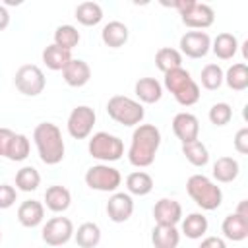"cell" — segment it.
<instances>
[{
    "label": "cell",
    "mask_w": 248,
    "mask_h": 248,
    "mask_svg": "<svg viewBox=\"0 0 248 248\" xmlns=\"http://www.w3.org/2000/svg\"><path fill=\"white\" fill-rule=\"evenodd\" d=\"M190 81H192V76H190V72L184 70V68H176V70H170V72L165 74V87H167L172 95H176V93H178L182 87H186Z\"/></svg>",
    "instance_id": "e575fe53"
},
{
    "label": "cell",
    "mask_w": 248,
    "mask_h": 248,
    "mask_svg": "<svg viewBox=\"0 0 248 248\" xmlns=\"http://www.w3.org/2000/svg\"><path fill=\"white\" fill-rule=\"evenodd\" d=\"M186 192L196 202V205H200L205 211L217 209L221 205V202H223L221 188L205 174H192L186 180Z\"/></svg>",
    "instance_id": "3957f363"
},
{
    "label": "cell",
    "mask_w": 248,
    "mask_h": 248,
    "mask_svg": "<svg viewBox=\"0 0 248 248\" xmlns=\"http://www.w3.org/2000/svg\"><path fill=\"white\" fill-rule=\"evenodd\" d=\"M0 240H2V231H0Z\"/></svg>",
    "instance_id": "f6af8a7d"
},
{
    "label": "cell",
    "mask_w": 248,
    "mask_h": 248,
    "mask_svg": "<svg viewBox=\"0 0 248 248\" xmlns=\"http://www.w3.org/2000/svg\"><path fill=\"white\" fill-rule=\"evenodd\" d=\"M207 227H209V223H207V217L203 213H190L182 221V232L192 240L202 238L207 232Z\"/></svg>",
    "instance_id": "f546056e"
},
{
    "label": "cell",
    "mask_w": 248,
    "mask_h": 248,
    "mask_svg": "<svg viewBox=\"0 0 248 248\" xmlns=\"http://www.w3.org/2000/svg\"><path fill=\"white\" fill-rule=\"evenodd\" d=\"M134 213V200L126 192H114L107 202V215L114 223H124Z\"/></svg>",
    "instance_id": "7c38bea8"
},
{
    "label": "cell",
    "mask_w": 248,
    "mask_h": 248,
    "mask_svg": "<svg viewBox=\"0 0 248 248\" xmlns=\"http://www.w3.org/2000/svg\"><path fill=\"white\" fill-rule=\"evenodd\" d=\"M33 140L37 145V153L45 165H58L64 159V140L62 132L52 122H41L33 130Z\"/></svg>",
    "instance_id": "7a4b0ae2"
},
{
    "label": "cell",
    "mask_w": 248,
    "mask_h": 248,
    "mask_svg": "<svg viewBox=\"0 0 248 248\" xmlns=\"http://www.w3.org/2000/svg\"><path fill=\"white\" fill-rule=\"evenodd\" d=\"M17 200V190L10 184H0V209H10Z\"/></svg>",
    "instance_id": "f35d334b"
},
{
    "label": "cell",
    "mask_w": 248,
    "mask_h": 248,
    "mask_svg": "<svg viewBox=\"0 0 248 248\" xmlns=\"http://www.w3.org/2000/svg\"><path fill=\"white\" fill-rule=\"evenodd\" d=\"M76 19L85 25V27H93L97 23H101L103 19V8L97 2H81L76 8Z\"/></svg>",
    "instance_id": "4316f807"
},
{
    "label": "cell",
    "mask_w": 248,
    "mask_h": 248,
    "mask_svg": "<svg viewBox=\"0 0 248 248\" xmlns=\"http://www.w3.org/2000/svg\"><path fill=\"white\" fill-rule=\"evenodd\" d=\"M74 236L79 248H95L101 242V229L97 223L87 221V223H81L78 231H74Z\"/></svg>",
    "instance_id": "d4e9b609"
},
{
    "label": "cell",
    "mask_w": 248,
    "mask_h": 248,
    "mask_svg": "<svg viewBox=\"0 0 248 248\" xmlns=\"http://www.w3.org/2000/svg\"><path fill=\"white\" fill-rule=\"evenodd\" d=\"M128 37H130V31H128V27L122 23V21H108L105 27H103V31H101V39H103V43L107 45V46H110V48H120L122 45H126L128 43Z\"/></svg>",
    "instance_id": "ffe728a7"
},
{
    "label": "cell",
    "mask_w": 248,
    "mask_h": 248,
    "mask_svg": "<svg viewBox=\"0 0 248 248\" xmlns=\"http://www.w3.org/2000/svg\"><path fill=\"white\" fill-rule=\"evenodd\" d=\"M180 50L190 58H203L211 50V39L205 31H188L180 37Z\"/></svg>",
    "instance_id": "8fae6325"
},
{
    "label": "cell",
    "mask_w": 248,
    "mask_h": 248,
    "mask_svg": "<svg viewBox=\"0 0 248 248\" xmlns=\"http://www.w3.org/2000/svg\"><path fill=\"white\" fill-rule=\"evenodd\" d=\"M151 242L155 248H176L180 242V232L176 231V227L155 225L151 231Z\"/></svg>",
    "instance_id": "7402d4cb"
},
{
    "label": "cell",
    "mask_w": 248,
    "mask_h": 248,
    "mask_svg": "<svg viewBox=\"0 0 248 248\" xmlns=\"http://www.w3.org/2000/svg\"><path fill=\"white\" fill-rule=\"evenodd\" d=\"M79 31L74 27V25H58L56 27V31H54V45H58V46H62L64 50H70L72 52V48L74 46H78V43H79Z\"/></svg>",
    "instance_id": "d6a6232c"
},
{
    "label": "cell",
    "mask_w": 248,
    "mask_h": 248,
    "mask_svg": "<svg viewBox=\"0 0 248 248\" xmlns=\"http://www.w3.org/2000/svg\"><path fill=\"white\" fill-rule=\"evenodd\" d=\"M234 149L240 153V155H246L248 153V128H240L236 134H234Z\"/></svg>",
    "instance_id": "60d3db41"
},
{
    "label": "cell",
    "mask_w": 248,
    "mask_h": 248,
    "mask_svg": "<svg viewBox=\"0 0 248 248\" xmlns=\"http://www.w3.org/2000/svg\"><path fill=\"white\" fill-rule=\"evenodd\" d=\"M155 66L167 74L170 70H176V68H182V54L176 50V48H170V46H163L155 52Z\"/></svg>",
    "instance_id": "83f0119b"
},
{
    "label": "cell",
    "mask_w": 248,
    "mask_h": 248,
    "mask_svg": "<svg viewBox=\"0 0 248 248\" xmlns=\"http://www.w3.org/2000/svg\"><path fill=\"white\" fill-rule=\"evenodd\" d=\"M223 81L232 89V91H244L248 87V66L244 62L232 64L225 74Z\"/></svg>",
    "instance_id": "484cf974"
},
{
    "label": "cell",
    "mask_w": 248,
    "mask_h": 248,
    "mask_svg": "<svg viewBox=\"0 0 248 248\" xmlns=\"http://www.w3.org/2000/svg\"><path fill=\"white\" fill-rule=\"evenodd\" d=\"M211 50L217 58L231 60L238 50V41L232 33H219L211 43Z\"/></svg>",
    "instance_id": "603a6c76"
},
{
    "label": "cell",
    "mask_w": 248,
    "mask_h": 248,
    "mask_svg": "<svg viewBox=\"0 0 248 248\" xmlns=\"http://www.w3.org/2000/svg\"><path fill=\"white\" fill-rule=\"evenodd\" d=\"M161 145V132L153 124H140L132 134V143L128 149V161L138 167H149L155 161L157 149Z\"/></svg>",
    "instance_id": "6da1fadb"
},
{
    "label": "cell",
    "mask_w": 248,
    "mask_h": 248,
    "mask_svg": "<svg viewBox=\"0 0 248 248\" xmlns=\"http://www.w3.org/2000/svg\"><path fill=\"white\" fill-rule=\"evenodd\" d=\"M234 213H238V215H242V217H248V211H246V200H242V202L238 203V209H236Z\"/></svg>",
    "instance_id": "ee69618b"
},
{
    "label": "cell",
    "mask_w": 248,
    "mask_h": 248,
    "mask_svg": "<svg viewBox=\"0 0 248 248\" xmlns=\"http://www.w3.org/2000/svg\"><path fill=\"white\" fill-rule=\"evenodd\" d=\"M107 112L114 122L122 126H140L145 116V110L140 105V101H134L126 95L110 97L107 103Z\"/></svg>",
    "instance_id": "277c9868"
},
{
    "label": "cell",
    "mask_w": 248,
    "mask_h": 248,
    "mask_svg": "<svg viewBox=\"0 0 248 248\" xmlns=\"http://www.w3.org/2000/svg\"><path fill=\"white\" fill-rule=\"evenodd\" d=\"M180 17H182V23H184L186 27L202 31V29H207L209 25H213V21H215V12H213L211 6L194 0V4H192L184 14H180Z\"/></svg>",
    "instance_id": "30bf717a"
},
{
    "label": "cell",
    "mask_w": 248,
    "mask_h": 248,
    "mask_svg": "<svg viewBox=\"0 0 248 248\" xmlns=\"http://www.w3.org/2000/svg\"><path fill=\"white\" fill-rule=\"evenodd\" d=\"M232 118V108L229 103H215L209 108V122L215 126H225Z\"/></svg>",
    "instance_id": "8d00e7d4"
},
{
    "label": "cell",
    "mask_w": 248,
    "mask_h": 248,
    "mask_svg": "<svg viewBox=\"0 0 248 248\" xmlns=\"http://www.w3.org/2000/svg\"><path fill=\"white\" fill-rule=\"evenodd\" d=\"M172 132L182 143L194 141L200 136V120L192 112H178L172 118Z\"/></svg>",
    "instance_id": "5bb4252c"
},
{
    "label": "cell",
    "mask_w": 248,
    "mask_h": 248,
    "mask_svg": "<svg viewBox=\"0 0 248 248\" xmlns=\"http://www.w3.org/2000/svg\"><path fill=\"white\" fill-rule=\"evenodd\" d=\"M182 153L194 167H205L209 163V151L200 140L182 143Z\"/></svg>",
    "instance_id": "4dcf8cb0"
},
{
    "label": "cell",
    "mask_w": 248,
    "mask_h": 248,
    "mask_svg": "<svg viewBox=\"0 0 248 248\" xmlns=\"http://www.w3.org/2000/svg\"><path fill=\"white\" fill-rule=\"evenodd\" d=\"M134 91H136V97L147 105H153L163 97V85L155 78H140L134 85Z\"/></svg>",
    "instance_id": "d6986e66"
},
{
    "label": "cell",
    "mask_w": 248,
    "mask_h": 248,
    "mask_svg": "<svg viewBox=\"0 0 248 248\" xmlns=\"http://www.w3.org/2000/svg\"><path fill=\"white\" fill-rule=\"evenodd\" d=\"M174 99H176V103L182 105V107H192V105H196V103L200 101V87H198V83L192 79L186 87H182V89L174 95Z\"/></svg>",
    "instance_id": "74e56055"
},
{
    "label": "cell",
    "mask_w": 248,
    "mask_h": 248,
    "mask_svg": "<svg viewBox=\"0 0 248 248\" xmlns=\"http://www.w3.org/2000/svg\"><path fill=\"white\" fill-rule=\"evenodd\" d=\"M10 25V12L6 10V6L0 4V31H4Z\"/></svg>",
    "instance_id": "7bdbcfd3"
},
{
    "label": "cell",
    "mask_w": 248,
    "mask_h": 248,
    "mask_svg": "<svg viewBox=\"0 0 248 248\" xmlns=\"http://www.w3.org/2000/svg\"><path fill=\"white\" fill-rule=\"evenodd\" d=\"M89 155L97 161L103 163H112L118 161L124 155V143L118 136H112L108 132H97L91 136L89 143H87Z\"/></svg>",
    "instance_id": "5b68a950"
},
{
    "label": "cell",
    "mask_w": 248,
    "mask_h": 248,
    "mask_svg": "<svg viewBox=\"0 0 248 248\" xmlns=\"http://www.w3.org/2000/svg\"><path fill=\"white\" fill-rule=\"evenodd\" d=\"M126 188L134 196H147L153 190V178H151V174H147L143 170L130 172L126 176Z\"/></svg>",
    "instance_id": "f1b7e54d"
},
{
    "label": "cell",
    "mask_w": 248,
    "mask_h": 248,
    "mask_svg": "<svg viewBox=\"0 0 248 248\" xmlns=\"http://www.w3.org/2000/svg\"><path fill=\"white\" fill-rule=\"evenodd\" d=\"M14 83H16L19 93H23L27 97H37L39 93H43V89L46 85V79H45V74L39 66L23 64V66L17 68V72L14 76Z\"/></svg>",
    "instance_id": "52a82bcc"
},
{
    "label": "cell",
    "mask_w": 248,
    "mask_h": 248,
    "mask_svg": "<svg viewBox=\"0 0 248 248\" xmlns=\"http://www.w3.org/2000/svg\"><path fill=\"white\" fill-rule=\"evenodd\" d=\"M120 182H122L120 170L110 167L108 163L93 165L85 172V184L97 192H114L120 186Z\"/></svg>",
    "instance_id": "8992f818"
},
{
    "label": "cell",
    "mask_w": 248,
    "mask_h": 248,
    "mask_svg": "<svg viewBox=\"0 0 248 248\" xmlns=\"http://www.w3.org/2000/svg\"><path fill=\"white\" fill-rule=\"evenodd\" d=\"M95 120H97V114L91 107L87 105H79L76 107L70 116H68V134L74 138V140H85L91 132H93V126H95Z\"/></svg>",
    "instance_id": "ba28073f"
},
{
    "label": "cell",
    "mask_w": 248,
    "mask_h": 248,
    "mask_svg": "<svg viewBox=\"0 0 248 248\" xmlns=\"http://www.w3.org/2000/svg\"><path fill=\"white\" fill-rule=\"evenodd\" d=\"M153 219L157 225L176 227L182 219V205L172 198H161L153 207Z\"/></svg>",
    "instance_id": "4fadbf2b"
},
{
    "label": "cell",
    "mask_w": 248,
    "mask_h": 248,
    "mask_svg": "<svg viewBox=\"0 0 248 248\" xmlns=\"http://www.w3.org/2000/svg\"><path fill=\"white\" fill-rule=\"evenodd\" d=\"M41 184V174L35 167H21L16 172V186L21 192H33Z\"/></svg>",
    "instance_id": "1f68e13d"
},
{
    "label": "cell",
    "mask_w": 248,
    "mask_h": 248,
    "mask_svg": "<svg viewBox=\"0 0 248 248\" xmlns=\"http://www.w3.org/2000/svg\"><path fill=\"white\" fill-rule=\"evenodd\" d=\"M62 78L70 87H83L89 79H91V68L85 60L81 58H72L64 70H62Z\"/></svg>",
    "instance_id": "9a60e30c"
},
{
    "label": "cell",
    "mask_w": 248,
    "mask_h": 248,
    "mask_svg": "<svg viewBox=\"0 0 248 248\" xmlns=\"http://www.w3.org/2000/svg\"><path fill=\"white\" fill-rule=\"evenodd\" d=\"M238 172H240V165H238V161L232 159V157H219V159L213 163V170H211L213 178H215L217 182H223V184L232 182V180L238 176Z\"/></svg>",
    "instance_id": "44dd1931"
},
{
    "label": "cell",
    "mask_w": 248,
    "mask_h": 248,
    "mask_svg": "<svg viewBox=\"0 0 248 248\" xmlns=\"http://www.w3.org/2000/svg\"><path fill=\"white\" fill-rule=\"evenodd\" d=\"M43 219H45V205L37 200H25L17 207V221L27 229L39 227Z\"/></svg>",
    "instance_id": "2e32d148"
},
{
    "label": "cell",
    "mask_w": 248,
    "mask_h": 248,
    "mask_svg": "<svg viewBox=\"0 0 248 248\" xmlns=\"http://www.w3.org/2000/svg\"><path fill=\"white\" fill-rule=\"evenodd\" d=\"M223 70L219 64H205L202 68V74H200V79H202V85L209 91H215L223 85Z\"/></svg>",
    "instance_id": "836d02e7"
},
{
    "label": "cell",
    "mask_w": 248,
    "mask_h": 248,
    "mask_svg": "<svg viewBox=\"0 0 248 248\" xmlns=\"http://www.w3.org/2000/svg\"><path fill=\"white\" fill-rule=\"evenodd\" d=\"M221 231H223L225 238H229L232 242H240L248 236V217H242L238 213H229L223 219Z\"/></svg>",
    "instance_id": "e0dca14e"
},
{
    "label": "cell",
    "mask_w": 248,
    "mask_h": 248,
    "mask_svg": "<svg viewBox=\"0 0 248 248\" xmlns=\"http://www.w3.org/2000/svg\"><path fill=\"white\" fill-rule=\"evenodd\" d=\"M70 60H72V52L70 50H64L62 46H58L54 43L48 45V46H45V50H43V62H45V66L48 70H54V72L64 70V66Z\"/></svg>",
    "instance_id": "cb8c5ba5"
},
{
    "label": "cell",
    "mask_w": 248,
    "mask_h": 248,
    "mask_svg": "<svg viewBox=\"0 0 248 248\" xmlns=\"http://www.w3.org/2000/svg\"><path fill=\"white\" fill-rule=\"evenodd\" d=\"M198 248H227V244L221 236H205Z\"/></svg>",
    "instance_id": "b9f144b4"
},
{
    "label": "cell",
    "mask_w": 248,
    "mask_h": 248,
    "mask_svg": "<svg viewBox=\"0 0 248 248\" xmlns=\"http://www.w3.org/2000/svg\"><path fill=\"white\" fill-rule=\"evenodd\" d=\"M41 236L52 248L64 246L74 236V223L68 217H52L43 225Z\"/></svg>",
    "instance_id": "9c48e42d"
},
{
    "label": "cell",
    "mask_w": 248,
    "mask_h": 248,
    "mask_svg": "<svg viewBox=\"0 0 248 248\" xmlns=\"http://www.w3.org/2000/svg\"><path fill=\"white\" fill-rule=\"evenodd\" d=\"M29 149H31V145H29L27 136L16 134V138L10 145V151H8V159L10 161H25L29 155Z\"/></svg>",
    "instance_id": "d590c367"
},
{
    "label": "cell",
    "mask_w": 248,
    "mask_h": 248,
    "mask_svg": "<svg viewBox=\"0 0 248 248\" xmlns=\"http://www.w3.org/2000/svg\"><path fill=\"white\" fill-rule=\"evenodd\" d=\"M14 138H16V132H12L10 128H0V157L8 159V151Z\"/></svg>",
    "instance_id": "ab89813d"
},
{
    "label": "cell",
    "mask_w": 248,
    "mask_h": 248,
    "mask_svg": "<svg viewBox=\"0 0 248 248\" xmlns=\"http://www.w3.org/2000/svg\"><path fill=\"white\" fill-rule=\"evenodd\" d=\"M72 203V194L66 186H60V184H54V186H48L46 192H45V205L54 211V213H62L70 207Z\"/></svg>",
    "instance_id": "ac0fdd59"
}]
</instances>
